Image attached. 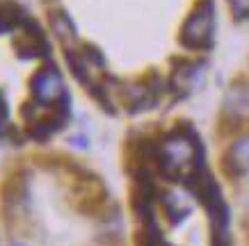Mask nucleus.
Here are the masks:
<instances>
[{"label":"nucleus","mask_w":249,"mask_h":246,"mask_svg":"<svg viewBox=\"0 0 249 246\" xmlns=\"http://www.w3.org/2000/svg\"><path fill=\"white\" fill-rule=\"evenodd\" d=\"M14 52L18 55V60L25 62L51 57V41L46 37L44 28L32 16L14 32Z\"/></svg>","instance_id":"4"},{"label":"nucleus","mask_w":249,"mask_h":246,"mask_svg":"<svg viewBox=\"0 0 249 246\" xmlns=\"http://www.w3.org/2000/svg\"><path fill=\"white\" fill-rule=\"evenodd\" d=\"M30 16L21 2L16 0H0V34L16 32Z\"/></svg>","instance_id":"7"},{"label":"nucleus","mask_w":249,"mask_h":246,"mask_svg":"<svg viewBox=\"0 0 249 246\" xmlns=\"http://www.w3.org/2000/svg\"><path fill=\"white\" fill-rule=\"evenodd\" d=\"M229 5L233 9V16H238V18L249 16V0H229Z\"/></svg>","instance_id":"12"},{"label":"nucleus","mask_w":249,"mask_h":246,"mask_svg":"<svg viewBox=\"0 0 249 246\" xmlns=\"http://www.w3.org/2000/svg\"><path fill=\"white\" fill-rule=\"evenodd\" d=\"M9 246H28V244H23V242H9Z\"/></svg>","instance_id":"13"},{"label":"nucleus","mask_w":249,"mask_h":246,"mask_svg":"<svg viewBox=\"0 0 249 246\" xmlns=\"http://www.w3.org/2000/svg\"><path fill=\"white\" fill-rule=\"evenodd\" d=\"M224 112L233 119H242L249 114V84H233L224 98Z\"/></svg>","instance_id":"8"},{"label":"nucleus","mask_w":249,"mask_h":246,"mask_svg":"<svg viewBox=\"0 0 249 246\" xmlns=\"http://www.w3.org/2000/svg\"><path fill=\"white\" fill-rule=\"evenodd\" d=\"M222 166L231 178H240L249 173V132L238 134L233 142L229 144L222 157Z\"/></svg>","instance_id":"5"},{"label":"nucleus","mask_w":249,"mask_h":246,"mask_svg":"<svg viewBox=\"0 0 249 246\" xmlns=\"http://www.w3.org/2000/svg\"><path fill=\"white\" fill-rule=\"evenodd\" d=\"M162 246H165V244H162Z\"/></svg>","instance_id":"14"},{"label":"nucleus","mask_w":249,"mask_h":246,"mask_svg":"<svg viewBox=\"0 0 249 246\" xmlns=\"http://www.w3.org/2000/svg\"><path fill=\"white\" fill-rule=\"evenodd\" d=\"M9 128V103L5 91H0V134Z\"/></svg>","instance_id":"11"},{"label":"nucleus","mask_w":249,"mask_h":246,"mask_svg":"<svg viewBox=\"0 0 249 246\" xmlns=\"http://www.w3.org/2000/svg\"><path fill=\"white\" fill-rule=\"evenodd\" d=\"M201 80V64L199 62H181L169 75V89L178 96H185L195 89Z\"/></svg>","instance_id":"6"},{"label":"nucleus","mask_w":249,"mask_h":246,"mask_svg":"<svg viewBox=\"0 0 249 246\" xmlns=\"http://www.w3.org/2000/svg\"><path fill=\"white\" fill-rule=\"evenodd\" d=\"M215 41V5L213 0H199L190 9L188 18L181 25L178 44L185 50H208Z\"/></svg>","instance_id":"2"},{"label":"nucleus","mask_w":249,"mask_h":246,"mask_svg":"<svg viewBox=\"0 0 249 246\" xmlns=\"http://www.w3.org/2000/svg\"><path fill=\"white\" fill-rule=\"evenodd\" d=\"M32 103L39 107H71V94L60 68L55 64H44L35 71L30 80Z\"/></svg>","instance_id":"3"},{"label":"nucleus","mask_w":249,"mask_h":246,"mask_svg":"<svg viewBox=\"0 0 249 246\" xmlns=\"http://www.w3.org/2000/svg\"><path fill=\"white\" fill-rule=\"evenodd\" d=\"M160 203H162L165 216L169 219V224L172 226H178L183 219H188L190 208L188 205H183V201L176 194H169V192H167V194H160Z\"/></svg>","instance_id":"10"},{"label":"nucleus","mask_w":249,"mask_h":246,"mask_svg":"<svg viewBox=\"0 0 249 246\" xmlns=\"http://www.w3.org/2000/svg\"><path fill=\"white\" fill-rule=\"evenodd\" d=\"M51 30H53V34L60 41H64V44H71V41H76L78 39V30L76 25H73V21H71V16L67 14V12H62V9H55V12H51Z\"/></svg>","instance_id":"9"},{"label":"nucleus","mask_w":249,"mask_h":246,"mask_svg":"<svg viewBox=\"0 0 249 246\" xmlns=\"http://www.w3.org/2000/svg\"><path fill=\"white\" fill-rule=\"evenodd\" d=\"M156 164L160 173L169 176V180H185L201 169V144L190 132V128H174L158 142L156 148Z\"/></svg>","instance_id":"1"}]
</instances>
